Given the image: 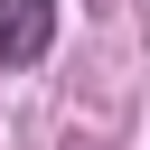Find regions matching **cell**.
I'll return each instance as SVG.
<instances>
[{
    "label": "cell",
    "instance_id": "cell-1",
    "mask_svg": "<svg viewBox=\"0 0 150 150\" xmlns=\"http://www.w3.org/2000/svg\"><path fill=\"white\" fill-rule=\"evenodd\" d=\"M56 47V0H0V66H38Z\"/></svg>",
    "mask_w": 150,
    "mask_h": 150
}]
</instances>
